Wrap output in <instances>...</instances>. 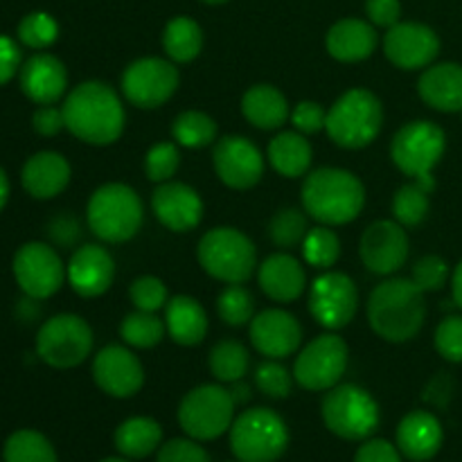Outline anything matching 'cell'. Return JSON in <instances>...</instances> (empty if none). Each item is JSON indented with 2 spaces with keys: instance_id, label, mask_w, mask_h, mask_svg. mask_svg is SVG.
Listing matches in <instances>:
<instances>
[{
  "instance_id": "cell-1",
  "label": "cell",
  "mask_w": 462,
  "mask_h": 462,
  "mask_svg": "<svg viewBox=\"0 0 462 462\" xmlns=\"http://www.w3.org/2000/svg\"><path fill=\"white\" fill-rule=\"evenodd\" d=\"M61 111L66 129L86 144H113L125 131L126 113L120 95L104 81L75 86L63 99Z\"/></svg>"
},
{
  "instance_id": "cell-2",
  "label": "cell",
  "mask_w": 462,
  "mask_h": 462,
  "mask_svg": "<svg viewBox=\"0 0 462 462\" xmlns=\"http://www.w3.org/2000/svg\"><path fill=\"white\" fill-rule=\"evenodd\" d=\"M427 320L424 291L406 278H393L377 284L368 298V323L377 337L388 343L415 338Z\"/></svg>"
},
{
  "instance_id": "cell-3",
  "label": "cell",
  "mask_w": 462,
  "mask_h": 462,
  "mask_svg": "<svg viewBox=\"0 0 462 462\" xmlns=\"http://www.w3.org/2000/svg\"><path fill=\"white\" fill-rule=\"evenodd\" d=\"M302 208L323 226H346L361 215L365 188L352 171L320 167L307 174L300 189Z\"/></svg>"
},
{
  "instance_id": "cell-4",
  "label": "cell",
  "mask_w": 462,
  "mask_h": 462,
  "mask_svg": "<svg viewBox=\"0 0 462 462\" xmlns=\"http://www.w3.org/2000/svg\"><path fill=\"white\" fill-rule=\"evenodd\" d=\"M383 126V106L368 88L343 93L328 111L325 131L343 149H364L377 140Z\"/></svg>"
},
{
  "instance_id": "cell-5",
  "label": "cell",
  "mask_w": 462,
  "mask_h": 462,
  "mask_svg": "<svg viewBox=\"0 0 462 462\" xmlns=\"http://www.w3.org/2000/svg\"><path fill=\"white\" fill-rule=\"evenodd\" d=\"M86 219L95 237L102 242H129L143 226V201L129 185L106 183L95 189L88 199Z\"/></svg>"
},
{
  "instance_id": "cell-6",
  "label": "cell",
  "mask_w": 462,
  "mask_h": 462,
  "mask_svg": "<svg viewBox=\"0 0 462 462\" xmlns=\"http://www.w3.org/2000/svg\"><path fill=\"white\" fill-rule=\"evenodd\" d=\"M197 257L210 278L226 284H244L257 266L255 244L230 226L208 230L199 242Z\"/></svg>"
},
{
  "instance_id": "cell-7",
  "label": "cell",
  "mask_w": 462,
  "mask_h": 462,
  "mask_svg": "<svg viewBox=\"0 0 462 462\" xmlns=\"http://www.w3.org/2000/svg\"><path fill=\"white\" fill-rule=\"evenodd\" d=\"M287 445L289 429L275 411H244L230 427V449L239 462H275Z\"/></svg>"
},
{
  "instance_id": "cell-8",
  "label": "cell",
  "mask_w": 462,
  "mask_h": 462,
  "mask_svg": "<svg viewBox=\"0 0 462 462\" xmlns=\"http://www.w3.org/2000/svg\"><path fill=\"white\" fill-rule=\"evenodd\" d=\"M323 422L343 440H365L379 427V406L365 388L337 383L320 404Z\"/></svg>"
},
{
  "instance_id": "cell-9",
  "label": "cell",
  "mask_w": 462,
  "mask_h": 462,
  "mask_svg": "<svg viewBox=\"0 0 462 462\" xmlns=\"http://www.w3.org/2000/svg\"><path fill=\"white\" fill-rule=\"evenodd\" d=\"M93 329L81 316L59 314L41 325L36 334V355L57 370L77 368L93 352Z\"/></svg>"
},
{
  "instance_id": "cell-10",
  "label": "cell",
  "mask_w": 462,
  "mask_h": 462,
  "mask_svg": "<svg viewBox=\"0 0 462 462\" xmlns=\"http://www.w3.org/2000/svg\"><path fill=\"white\" fill-rule=\"evenodd\" d=\"M235 400L217 383L192 388L179 406V424L194 440H215L233 427Z\"/></svg>"
},
{
  "instance_id": "cell-11",
  "label": "cell",
  "mask_w": 462,
  "mask_h": 462,
  "mask_svg": "<svg viewBox=\"0 0 462 462\" xmlns=\"http://www.w3.org/2000/svg\"><path fill=\"white\" fill-rule=\"evenodd\" d=\"M447 135L429 120H413L402 126L391 143V158L402 174L413 180L429 179L445 156Z\"/></svg>"
},
{
  "instance_id": "cell-12",
  "label": "cell",
  "mask_w": 462,
  "mask_h": 462,
  "mask_svg": "<svg viewBox=\"0 0 462 462\" xmlns=\"http://www.w3.org/2000/svg\"><path fill=\"white\" fill-rule=\"evenodd\" d=\"M347 361H350L347 343L337 334H320L298 352L293 379L305 391H329L346 374Z\"/></svg>"
},
{
  "instance_id": "cell-13",
  "label": "cell",
  "mask_w": 462,
  "mask_h": 462,
  "mask_svg": "<svg viewBox=\"0 0 462 462\" xmlns=\"http://www.w3.org/2000/svg\"><path fill=\"white\" fill-rule=\"evenodd\" d=\"M180 75L174 61L161 57H143L131 61L122 72V93L138 108H158L174 97Z\"/></svg>"
},
{
  "instance_id": "cell-14",
  "label": "cell",
  "mask_w": 462,
  "mask_h": 462,
  "mask_svg": "<svg viewBox=\"0 0 462 462\" xmlns=\"http://www.w3.org/2000/svg\"><path fill=\"white\" fill-rule=\"evenodd\" d=\"M14 278L30 300H45L61 289L66 275L61 257L50 244L27 242L12 262Z\"/></svg>"
},
{
  "instance_id": "cell-15",
  "label": "cell",
  "mask_w": 462,
  "mask_h": 462,
  "mask_svg": "<svg viewBox=\"0 0 462 462\" xmlns=\"http://www.w3.org/2000/svg\"><path fill=\"white\" fill-rule=\"evenodd\" d=\"M310 314L328 329H343L355 320L359 310V291L350 275L328 271L319 275L310 289Z\"/></svg>"
},
{
  "instance_id": "cell-16",
  "label": "cell",
  "mask_w": 462,
  "mask_h": 462,
  "mask_svg": "<svg viewBox=\"0 0 462 462\" xmlns=\"http://www.w3.org/2000/svg\"><path fill=\"white\" fill-rule=\"evenodd\" d=\"M217 176L230 189H251L264 174V158L260 149L244 135H226L217 140L212 152Z\"/></svg>"
},
{
  "instance_id": "cell-17",
  "label": "cell",
  "mask_w": 462,
  "mask_h": 462,
  "mask_svg": "<svg viewBox=\"0 0 462 462\" xmlns=\"http://www.w3.org/2000/svg\"><path fill=\"white\" fill-rule=\"evenodd\" d=\"M359 253L370 273L391 275L409 260V235L397 221H374L361 235Z\"/></svg>"
},
{
  "instance_id": "cell-18",
  "label": "cell",
  "mask_w": 462,
  "mask_h": 462,
  "mask_svg": "<svg viewBox=\"0 0 462 462\" xmlns=\"http://www.w3.org/2000/svg\"><path fill=\"white\" fill-rule=\"evenodd\" d=\"M383 52L402 70H422L440 54V39L424 23H397L383 36Z\"/></svg>"
},
{
  "instance_id": "cell-19",
  "label": "cell",
  "mask_w": 462,
  "mask_h": 462,
  "mask_svg": "<svg viewBox=\"0 0 462 462\" xmlns=\"http://www.w3.org/2000/svg\"><path fill=\"white\" fill-rule=\"evenodd\" d=\"M93 379L106 395L134 397L144 383V368L138 356L125 346H106L93 361Z\"/></svg>"
},
{
  "instance_id": "cell-20",
  "label": "cell",
  "mask_w": 462,
  "mask_h": 462,
  "mask_svg": "<svg viewBox=\"0 0 462 462\" xmlns=\"http://www.w3.org/2000/svg\"><path fill=\"white\" fill-rule=\"evenodd\" d=\"M251 343L262 356L280 361L298 352L302 343V328L289 311L266 310L253 316Z\"/></svg>"
},
{
  "instance_id": "cell-21",
  "label": "cell",
  "mask_w": 462,
  "mask_h": 462,
  "mask_svg": "<svg viewBox=\"0 0 462 462\" xmlns=\"http://www.w3.org/2000/svg\"><path fill=\"white\" fill-rule=\"evenodd\" d=\"M156 219L171 233H189L203 219V201L194 188L179 180H165L152 197Z\"/></svg>"
},
{
  "instance_id": "cell-22",
  "label": "cell",
  "mask_w": 462,
  "mask_h": 462,
  "mask_svg": "<svg viewBox=\"0 0 462 462\" xmlns=\"http://www.w3.org/2000/svg\"><path fill=\"white\" fill-rule=\"evenodd\" d=\"M66 275L77 296L97 298L111 289L113 280H116V262L104 246L86 244L72 253L66 266Z\"/></svg>"
},
{
  "instance_id": "cell-23",
  "label": "cell",
  "mask_w": 462,
  "mask_h": 462,
  "mask_svg": "<svg viewBox=\"0 0 462 462\" xmlns=\"http://www.w3.org/2000/svg\"><path fill=\"white\" fill-rule=\"evenodd\" d=\"M18 81H21V90L27 99L45 106V104H57L63 97L68 88V70L61 59L48 52H39L23 61Z\"/></svg>"
},
{
  "instance_id": "cell-24",
  "label": "cell",
  "mask_w": 462,
  "mask_h": 462,
  "mask_svg": "<svg viewBox=\"0 0 462 462\" xmlns=\"http://www.w3.org/2000/svg\"><path fill=\"white\" fill-rule=\"evenodd\" d=\"M70 174V162L61 153L39 152L27 158L21 171V180L30 197L45 201V199H54L68 188Z\"/></svg>"
},
{
  "instance_id": "cell-25",
  "label": "cell",
  "mask_w": 462,
  "mask_h": 462,
  "mask_svg": "<svg viewBox=\"0 0 462 462\" xmlns=\"http://www.w3.org/2000/svg\"><path fill=\"white\" fill-rule=\"evenodd\" d=\"M257 280L262 291L275 302L298 300L307 287L305 266L289 253H275L266 257L257 271Z\"/></svg>"
},
{
  "instance_id": "cell-26",
  "label": "cell",
  "mask_w": 462,
  "mask_h": 462,
  "mask_svg": "<svg viewBox=\"0 0 462 462\" xmlns=\"http://www.w3.org/2000/svg\"><path fill=\"white\" fill-rule=\"evenodd\" d=\"M418 93L422 102L436 111H462V66L454 61L431 63L420 77Z\"/></svg>"
},
{
  "instance_id": "cell-27",
  "label": "cell",
  "mask_w": 462,
  "mask_h": 462,
  "mask_svg": "<svg viewBox=\"0 0 462 462\" xmlns=\"http://www.w3.org/2000/svg\"><path fill=\"white\" fill-rule=\"evenodd\" d=\"M442 424L429 411H413L397 429V447L411 460H431L442 447Z\"/></svg>"
},
{
  "instance_id": "cell-28",
  "label": "cell",
  "mask_w": 462,
  "mask_h": 462,
  "mask_svg": "<svg viewBox=\"0 0 462 462\" xmlns=\"http://www.w3.org/2000/svg\"><path fill=\"white\" fill-rule=\"evenodd\" d=\"M325 45L337 61H364L377 50V32L373 23H365L361 18H343L329 27Z\"/></svg>"
},
{
  "instance_id": "cell-29",
  "label": "cell",
  "mask_w": 462,
  "mask_h": 462,
  "mask_svg": "<svg viewBox=\"0 0 462 462\" xmlns=\"http://www.w3.org/2000/svg\"><path fill=\"white\" fill-rule=\"evenodd\" d=\"M165 328L179 346H199L208 334V314L194 298L174 296L165 305Z\"/></svg>"
},
{
  "instance_id": "cell-30",
  "label": "cell",
  "mask_w": 462,
  "mask_h": 462,
  "mask_svg": "<svg viewBox=\"0 0 462 462\" xmlns=\"http://www.w3.org/2000/svg\"><path fill=\"white\" fill-rule=\"evenodd\" d=\"M242 113L253 126L262 131L280 129L291 116L282 90L271 84H257L248 88L242 97Z\"/></svg>"
},
{
  "instance_id": "cell-31",
  "label": "cell",
  "mask_w": 462,
  "mask_h": 462,
  "mask_svg": "<svg viewBox=\"0 0 462 462\" xmlns=\"http://www.w3.org/2000/svg\"><path fill=\"white\" fill-rule=\"evenodd\" d=\"M311 161H314V149H311L307 135L298 134V131H284L269 143L271 167L287 179L305 176L310 171Z\"/></svg>"
},
{
  "instance_id": "cell-32",
  "label": "cell",
  "mask_w": 462,
  "mask_h": 462,
  "mask_svg": "<svg viewBox=\"0 0 462 462\" xmlns=\"http://www.w3.org/2000/svg\"><path fill=\"white\" fill-rule=\"evenodd\" d=\"M162 429L152 418H131L116 431V447L126 458H147L161 447Z\"/></svg>"
},
{
  "instance_id": "cell-33",
  "label": "cell",
  "mask_w": 462,
  "mask_h": 462,
  "mask_svg": "<svg viewBox=\"0 0 462 462\" xmlns=\"http://www.w3.org/2000/svg\"><path fill=\"white\" fill-rule=\"evenodd\" d=\"M162 48L174 63H189L201 54L203 32L197 21L188 16L171 18L162 32Z\"/></svg>"
},
{
  "instance_id": "cell-34",
  "label": "cell",
  "mask_w": 462,
  "mask_h": 462,
  "mask_svg": "<svg viewBox=\"0 0 462 462\" xmlns=\"http://www.w3.org/2000/svg\"><path fill=\"white\" fill-rule=\"evenodd\" d=\"M431 189V176L413 180V183L397 189L395 197H393V217H395L397 224L404 226V228H415V226L422 224L429 215V208H431V201H429Z\"/></svg>"
},
{
  "instance_id": "cell-35",
  "label": "cell",
  "mask_w": 462,
  "mask_h": 462,
  "mask_svg": "<svg viewBox=\"0 0 462 462\" xmlns=\"http://www.w3.org/2000/svg\"><path fill=\"white\" fill-rule=\"evenodd\" d=\"M171 138L180 147H208L217 140V122L203 111H185L171 122Z\"/></svg>"
},
{
  "instance_id": "cell-36",
  "label": "cell",
  "mask_w": 462,
  "mask_h": 462,
  "mask_svg": "<svg viewBox=\"0 0 462 462\" xmlns=\"http://www.w3.org/2000/svg\"><path fill=\"white\" fill-rule=\"evenodd\" d=\"M208 365H210V373L215 374V379L224 383H235L248 373V350L239 341L226 338L212 347Z\"/></svg>"
},
{
  "instance_id": "cell-37",
  "label": "cell",
  "mask_w": 462,
  "mask_h": 462,
  "mask_svg": "<svg viewBox=\"0 0 462 462\" xmlns=\"http://www.w3.org/2000/svg\"><path fill=\"white\" fill-rule=\"evenodd\" d=\"M3 458L5 462H57V454L43 433L23 429L7 438Z\"/></svg>"
},
{
  "instance_id": "cell-38",
  "label": "cell",
  "mask_w": 462,
  "mask_h": 462,
  "mask_svg": "<svg viewBox=\"0 0 462 462\" xmlns=\"http://www.w3.org/2000/svg\"><path fill=\"white\" fill-rule=\"evenodd\" d=\"M165 320L158 319L152 311L135 310L134 314L125 316L120 323V337L126 346L149 350L156 347L165 337Z\"/></svg>"
},
{
  "instance_id": "cell-39",
  "label": "cell",
  "mask_w": 462,
  "mask_h": 462,
  "mask_svg": "<svg viewBox=\"0 0 462 462\" xmlns=\"http://www.w3.org/2000/svg\"><path fill=\"white\" fill-rule=\"evenodd\" d=\"M310 226H307V215L298 208H282L275 212L269 221V237L278 248H296L302 246Z\"/></svg>"
},
{
  "instance_id": "cell-40",
  "label": "cell",
  "mask_w": 462,
  "mask_h": 462,
  "mask_svg": "<svg viewBox=\"0 0 462 462\" xmlns=\"http://www.w3.org/2000/svg\"><path fill=\"white\" fill-rule=\"evenodd\" d=\"M302 255L305 262L314 269H329L341 257V239L328 226L310 228L305 242H302Z\"/></svg>"
},
{
  "instance_id": "cell-41",
  "label": "cell",
  "mask_w": 462,
  "mask_h": 462,
  "mask_svg": "<svg viewBox=\"0 0 462 462\" xmlns=\"http://www.w3.org/2000/svg\"><path fill=\"white\" fill-rule=\"evenodd\" d=\"M217 311L219 319L230 328H242V325L251 323L253 314H255V300H253L251 291L244 289L242 284H228L224 291L219 293L217 300Z\"/></svg>"
},
{
  "instance_id": "cell-42",
  "label": "cell",
  "mask_w": 462,
  "mask_h": 462,
  "mask_svg": "<svg viewBox=\"0 0 462 462\" xmlns=\"http://www.w3.org/2000/svg\"><path fill=\"white\" fill-rule=\"evenodd\" d=\"M59 23L45 12H32L18 23V39L32 50H45L57 41Z\"/></svg>"
},
{
  "instance_id": "cell-43",
  "label": "cell",
  "mask_w": 462,
  "mask_h": 462,
  "mask_svg": "<svg viewBox=\"0 0 462 462\" xmlns=\"http://www.w3.org/2000/svg\"><path fill=\"white\" fill-rule=\"evenodd\" d=\"M180 167V152L176 143H158L144 156V171H147L149 180L156 183H165L171 180L176 170Z\"/></svg>"
},
{
  "instance_id": "cell-44",
  "label": "cell",
  "mask_w": 462,
  "mask_h": 462,
  "mask_svg": "<svg viewBox=\"0 0 462 462\" xmlns=\"http://www.w3.org/2000/svg\"><path fill=\"white\" fill-rule=\"evenodd\" d=\"M129 298L135 305V310L156 314L158 310H162V307L167 305L170 293H167L165 282H162L161 278H153V275H140V278H135L134 282H131Z\"/></svg>"
},
{
  "instance_id": "cell-45",
  "label": "cell",
  "mask_w": 462,
  "mask_h": 462,
  "mask_svg": "<svg viewBox=\"0 0 462 462\" xmlns=\"http://www.w3.org/2000/svg\"><path fill=\"white\" fill-rule=\"evenodd\" d=\"M291 377L293 374L289 373L282 364H278V359H269L264 361V364L257 365L255 386L260 388V393H264L266 397L284 400V397L291 395Z\"/></svg>"
},
{
  "instance_id": "cell-46",
  "label": "cell",
  "mask_w": 462,
  "mask_h": 462,
  "mask_svg": "<svg viewBox=\"0 0 462 462\" xmlns=\"http://www.w3.org/2000/svg\"><path fill=\"white\" fill-rule=\"evenodd\" d=\"M411 280H413L424 293L440 291L447 284V280H449V264H447L440 255H424L415 262Z\"/></svg>"
},
{
  "instance_id": "cell-47",
  "label": "cell",
  "mask_w": 462,
  "mask_h": 462,
  "mask_svg": "<svg viewBox=\"0 0 462 462\" xmlns=\"http://www.w3.org/2000/svg\"><path fill=\"white\" fill-rule=\"evenodd\" d=\"M436 350L451 364L462 361V316H449L436 329Z\"/></svg>"
},
{
  "instance_id": "cell-48",
  "label": "cell",
  "mask_w": 462,
  "mask_h": 462,
  "mask_svg": "<svg viewBox=\"0 0 462 462\" xmlns=\"http://www.w3.org/2000/svg\"><path fill=\"white\" fill-rule=\"evenodd\" d=\"M291 125L296 126L298 134L302 135H314L325 129V120H328V111L320 106L319 102H298L291 111Z\"/></svg>"
},
{
  "instance_id": "cell-49",
  "label": "cell",
  "mask_w": 462,
  "mask_h": 462,
  "mask_svg": "<svg viewBox=\"0 0 462 462\" xmlns=\"http://www.w3.org/2000/svg\"><path fill=\"white\" fill-rule=\"evenodd\" d=\"M156 462H210L206 449L197 445V440H170L161 447Z\"/></svg>"
},
{
  "instance_id": "cell-50",
  "label": "cell",
  "mask_w": 462,
  "mask_h": 462,
  "mask_svg": "<svg viewBox=\"0 0 462 462\" xmlns=\"http://www.w3.org/2000/svg\"><path fill=\"white\" fill-rule=\"evenodd\" d=\"M32 129L39 135H57L59 131L66 129V120H63V111L57 108L54 104H45V106H39L32 116Z\"/></svg>"
},
{
  "instance_id": "cell-51",
  "label": "cell",
  "mask_w": 462,
  "mask_h": 462,
  "mask_svg": "<svg viewBox=\"0 0 462 462\" xmlns=\"http://www.w3.org/2000/svg\"><path fill=\"white\" fill-rule=\"evenodd\" d=\"M365 12L373 25L393 27L400 23L402 5L400 0H365Z\"/></svg>"
},
{
  "instance_id": "cell-52",
  "label": "cell",
  "mask_w": 462,
  "mask_h": 462,
  "mask_svg": "<svg viewBox=\"0 0 462 462\" xmlns=\"http://www.w3.org/2000/svg\"><path fill=\"white\" fill-rule=\"evenodd\" d=\"M21 66L23 57L16 41L9 39V36H0V86L12 81L16 72H21Z\"/></svg>"
},
{
  "instance_id": "cell-53",
  "label": "cell",
  "mask_w": 462,
  "mask_h": 462,
  "mask_svg": "<svg viewBox=\"0 0 462 462\" xmlns=\"http://www.w3.org/2000/svg\"><path fill=\"white\" fill-rule=\"evenodd\" d=\"M48 235L54 244H59V246H72V244L79 239L81 230L75 217L59 215L48 224Z\"/></svg>"
},
{
  "instance_id": "cell-54",
  "label": "cell",
  "mask_w": 462,
  "mask_h": 462,
  "mask_svg": "<svg viewBox=\"0 0 462 462\" xmlns=\"http://www.w3.org/2000/svg\"><path fill=\"white\" fill-rule=\"evenodd\" d=\"M355 462H402L400 451L388 440H368L356 451Z\"/></svg>"
},
{
  "instance_id": "cell-55",
  "label": "cell",
  "mask_w": 462,
  "mask_h": 462,
  "mask_svg": "<svg viewBox=\"0 0 462 462\" xmlns=\"http://www.w3.org/2000/svg\"><path fill=\"white\" fill-rule=\"evenodd\" d=\"M451 293H454V302L462 310V262L451 273Z\"/></svg>"
},
{
  "instance_id": "cell-56",
  "label": "cell",
  "mask_w": 462,
  "mask_h": 462,
  "mask_svg": "<svg viewBox=\"0 0 462 462\" xmlns=\"http://www.w3.org/2000/svg\"><path fill=\"white\" fill-rule=\"evenodd\" d=\"M7 201H9V179L3 171V167H0V212H3V208L7 206Z\"/></svg>"
},
{
  "instance_id": "cell-57",
  "label": "cell",
  "mask_w": 462,
  "mask_h": 462,
  "mask_svg": "<svg viewBox=\"0 0 462 462\" xmlns=\"http://www.w3.org/2000/svg\"><path fill=\"white\" fill-rule=\"evenodd\" d=\"M206 5H221V3H228V0H201Z\"/></svg>"
},
{
  "instance_id": "cell-58",
  "label": "cell",
  "mask_w": 462,
  "mask_h": 462,
  "mask_svg": "<svg viewBox=\"0 0 462 462\" xmlns=\"http://www.w3.org/2000/svg\"><path fill=\"white\" fill-rule=\"evenodd\" d=\"M102 462H129V460H125V458H106V460H102Z\"/></svg>"
}]
</instances>
